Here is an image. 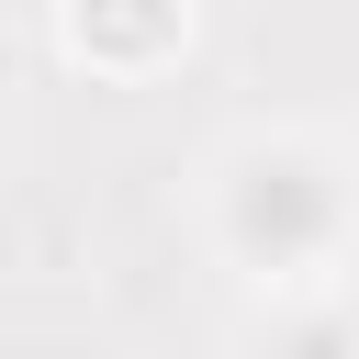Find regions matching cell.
I'll use <instances>...</instances> for the list:
<instances>
[{
    "mask_svg": "<svg viewBox=\"0 0 359 359\" xmlns=\"http://www.w3.org/2000/svg\"><path fill=\"white\" fill-rule=\"evenodd\" d=\"M213 247L269 292H314L325 269L359 258V168L314 135L224 146L213 157Z\"/></svg>",
    "mask_w": 359,
    "mask_h": 359,
    "instance_id": "6da1fadb",
    "label": "cell"
},
{
    "mask_svg": "<svg viewBox=\"0 0 359 359\" xmlns=\"http://www.w3.org/2000/svg\"><path fill=\"white\" fill-rule=\"evenodd\" d=\"M247 359H359V314H348V292H280V314L247 337Z\"/></svg>",
    "mask_w": 359,
    "mask_h": 359,
    "instance_id": "3957f363",
    "label": "cell"
},
{
    "mask_svg": "<svg viewBox=\"0 0 359 359\" xmlns=\"http://www.w3.org/2000/svg\"><path fill=\"white\" fill-rule=\"evenodd\" d=\"M67 45L112 79H146L157 56L191 45V0H67Z\"/></svg>",
    "mask_w": 359,
    "mask_h": 359,
    "instance_id": "7a4b0ae2",
    "label": "cell"
},
{
    "mask_svg": "<svg viewBox=\"0 0 359 359\" xmlns=\"http://www.w3.org/2000/svg\"><path fill=\"white\" fill-rule=\"evenodd\" d=\"M348 314H359V258H348Z\"/></svg>",
    "mask_w": 359,
    "mask_h": 359,
    "instance_id": "277c9868",
    "label": "cell"
}]
</instances>
